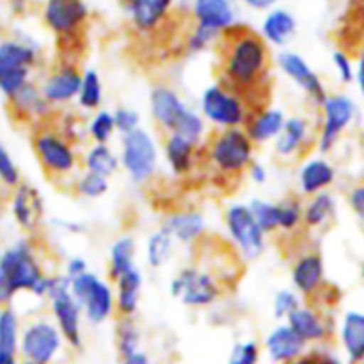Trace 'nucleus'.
I'll list each match as a JSON object with an SVG mask.
<instances>
[{
  "label": "nucleus",
  "mask_w": 364,
  "mask_h": 364,
  "mask_svg": "<svg viewBox=\"0 0 364 364\" xmlns=\"http://www.w3.org/2000/svg\"><path fill=\"white\" fill-rule=\"evenodd\" d=\"M135 258H137V242L130 235L116 238L109 249V265H107L109 279L116 281L123 274L134 270L137 267Z\"/></svg>",
  "instance_id": "72a5a7b5"
},
{
  "label": "nucleus",
  "mask_w": 364,
  "mask_h": 364,
  "mask_svg": "<svg viewBox=\"0 0 364 364\" xmlns=\"http://www.w3.org/2000/svg\"><path fill=\"white\" fill-rule=\"evenodd\" d=\"M171 295L192 309H205L223 297L224 284L217 274L199 265H187L171 279Z\"/></svg>",
  "instance_id": "1a4fd4ad"
},
{
  "label": "nucleus",
  "mask_w": 364,
  "mask_h": 364,
  "mask_svg": "<svg viewBox=\"0 0 364 364\" xmlns=\"http://www.w3.org/2000/svg\"><path fill=\"white\" fill-rule=\"evenodd\" d=\"M160 149H162L164 162L169 167L171 173L178 178H183L188 176L198 166L201 146L194 144L181 135L166 134Z\"/></svg>",
  "instance_id": "412c9836"
},
{
  "label": "nucleus",
  "mask_w": 364,
  "mask_h": 364,
  "mask_svg": "<svg viewBox=\"0 0 364 364\" xmlns=\"http://www.w3.org/2000/svg\"><path fill=\"white\" fill-rule=\"evenodd\" d=\"M348 206L361 223H364V181L354 185L348 192Z\"/></svg>",
  "instance_id": "3c124183"
},
{
  "label": "nucleus",
  "mask_w": 364,
  "mask_h": 364,
  "mask_svg": "<svg viewBox=\"0 0 364 364\" xmlns=\"http://www.w3.org/2000/svg\"><path fill=\"white\" fill-rule=\"evenodd\" d=\"M21 329L23 326H21L16 309L11 306L0 308V355L20 354Z\"/></svg>",
  "instance_id": "e433bc0d"
},
{
  "label": "nucleus",
  "mask_w": 364,
  "mask_h": 364,
  "mask_svg": "<svg viewBox=\"0 0 364 364\" xmlns=\"http://www.w3.org/2000/svg\"><path fill=\"white\" fill-rule=\"evenodd\" d=\"M66 343L50 318H32L21 329L20 355L28 364H52Z\"/></svg>",
  "instance_id": "ddd939ff"
},
{
  "label": "nucleus",
  "mask_w": 364,
  "mask_h": 364,
  "mask_svg": "<svg viewBox=\"0 0 364 364\" xmlns=\"http://www.w3.org/2000/svg\"><path fill=\"white\" fill-rule=\"evenodd\" d=\"M0 364H21L18 355H0Z\"/></svg>",
  "instance_id": "052dcab7"
},
{
  "label": "nucleus",
  "mask_w": 364,
  "mask_h": 364,
  "mask_svg": "<svg viewBox=\"0 0 364 364\" xmlns=\"http://www.w3.org/2000/svg\"><path fill=\"white\" fill-rule=\"evenodd\" d=\"M206 160L217 174L224 178H240L255 162L256 144L245 128H226L210 134L206 141Z\"/></svg>",
  "instance_id": "20e7f679"
},
{
  "label": "nucleus",
  "mask_w": 364,
  "mask_h": 364,
  "mask_svg": "<svg viewBox=\"0 0 364 364\" xmlns=\"http://www.w3.org/2000/svg\"><path fill=\"white\" fill-rule=\"evenodd\" d=\"M9 210L14 224L23 233L36 235L45 219V199L38 187L21 181L13 188L9 198Z\"/></svg>",
  "instance_id": "a211bd4d"
},
{
  "label": "nucleus",
  "mask_w": 364,
  "mask_h": 364,
  "mask_svg": "<svg viewBox=\"0 0 364 364\" xmlns=\"http://www.w3.org/2000/svg\"><path fill=\"white\" fill-rule=\"evenodd\" d=\"M355 82L358 84H364V50L358 59V66H355Z\"/></svg>",
  "instance_id": "bf43d9fd"
},
{
  "label": "nucleus",
  "mask_w": 364,
  "mask_h": 364,
  "mask_svg": "<svg viewBox=\"0 0 364 364\" xmlns=\"http://www.w3.org/2000/svg\"><path fill=\"white\" fill-rule=\"evenodd\" d=\"M252 110L255 109L245 96L228 87L223 82L206 85L199 98V112L203 114L206 123L215 127L217 130L245 128Z\"/></svg>",
  "instance_id": "39448f33"
},
{
  "label": "nucleus",
  "mask_w": 364,
  "mask_h": 364,
  "mask_svg": "<svg viewBox=\"0 0 364 364\" xmlns=\"http://www.w3.org/2000/svg\"><path fill=\"white\" fill-rule=\"evenodd\" d=\"M112 112L119 135H128L137 130V128H141V114L132 109V107H117Z\"/></svg>",
  "instance_id": "de8ad7c7"
},
{
  "label": "nucleus",
  "mask_w": 364,
  "mask_h": 364,
  "mask_svg": "<svg viewBox=\"0 0 364 364\" xmlns=\"http://www.w3.org/2000/svg\"><path fill=\"white\" fill-rule=\"evenodd\" d=\"M244 2L247 4L249 7H252V9L265 11V9H270L277 0H244Z\"/></svg>",
  "instance_id": "4d7b16f0"
},
{
  "label": "nucleus",
  "mask_w": 364,
  "mask_h": 364,
  "mask_svg": "<svg viewBox=\"0 0 364 364\" xmlns=\"http://www.w3.org/2000/svg\"><path fill=\"white\" fill-rule=\"evenodd\" d=\"M276 63L279 70L284 73V77L294 82L316 107L322 105L329 92H327L326 84L320 78V75L309 66V63L301 53L291 52V50H283L277 55Z\"/></svg>",
  "instance_id": "f3484780"
},
{
  "label": "nucleus",
  "mask_w": 364,
  "mask_h": 364,
  "mask_svg": "<svg viewBox=\"0 0 364 364\" xmlns=\"http://www.w3.org/2000/svg\"><path fill=\"white\" fill-rule=\"evenodd\" d=\"M220 36L215 34L213 31H208L205 27H199V25H194L191 32L187 36V41H185V50H187L191 55H196V53H203L205 50H208L213 43L219 39Z\"/></svg>",
  "instance_id": "a18cd8bd"
},
{
  "label": "nucleus",
  "mask_w": 364,
  "mask_h": 364,
  "mask_svg": "<svg viewBox=\"0 0 364 364\" xmlns=\"http://www.w3.org/2000/svg\"><path fill=\"white\" fill-rule=\"evenodd\" d=\"M32 149L41 169L53 180L75 176L80 166L75 141L57 128H39L32 137Z\"/></svg>",
  "instance_id": "423d86ee"
},
{
  "label": "nucleus",
  "mask_w": 364,
  "mask_h": 364,
  "mask_svg": "<svg viewBox=\"0 0 364 364\" xmlns=\"http://www.w3.org/2000/svg\"><path fill=\"white\" fill-rule=\"evenodd\" d=\"M249 210H251L252 217L267 237L279 233V201L276 203L269 201V199L255 198L249 201Z\"/></svg>",
  "instance_id": "ea45409f"
},
{
  "label": "nucleus",
  "mask_w": 364,
  "mask_h": 364,
  "mask_svg": "<svg viewBox=\"0 0 364 364\" xmlns=\"http://www.w3.org/2000/svg\"><path fill=\"white\" fill-rule=\"evenodd\" d=\"M82 164L85 171L102 174L110 180L121 169L119 151H116L110 144H91L85 149Z\"/></svg>",
  "instance_id": "f704fd0d"
},
{
  "label": "nucleus",
  "mask_w": 364,
  "mask_h": 364,
  "mask_svg": "<svg viewBox=\"0 0 364 364\" xmlns=\"http://www.w3.org/2000/svg\"><path fill=\"white\" fill-rule=\"evenodd\" d=\"M89 9L84 0H46L43 21L60 41H75L87 23Z\"/></svg>",
  "instance_id": "2eb2a0df"
},
{
  "label": "nucleus",
  "mask_w": 364,
  "mask_h": 364,
  "mask_svg": "<svg viewBox=\"0 0 364 364\" xmlns=\"http://www.w3.org/2000/svg\"><path fill=\"white\" fill-rule=\"evenodd\" d=\"M333 64L334 70H336L338 78H340L343 84H350V82L355 80V66L347 52L336 50V52L333 53Z\"/></svg>",
  "instance_id": "8fccbe9b"
},
{
  "label": "nucleus",
  "mask_w": 364,
  "mask_h": 364,
  "mask_svg": "<svg viewBox=\"0 0 364 364\" xmlns=\"http://www.w3.org/2000/svg\"><path fill=\"white\" fill-rule=\"evenodd\" d=\"M85 134L91 139L92 144H110L117 134L116 121H114V112L105 109L96 110L87 121L85 127Z\"/></svg>",
  "instance_id": "a19ab883"
},
{
  "label": "nucleus",
  "mask_w": 364,
  "mask_h": 364,
  "mask_svg": "<svg viewBox=\"0 0 364 364\" xmlns=\"http://www.w3.org/2000/svg\"><path fill=\"white\" fill-rule=\"evenodd\" d=\"M73 191L78 198L95 201V199L103 198V196L110 191V180L102 176V174L84 171V173H80L75 178Z\"/></svg>",
  "instance_id": "79ce46f5"
},
{
  "label": "nucleus",
  "mask_w": 364,
  "mask_h": 364,
  "mask_svg": "<svg viewBox=\"0 0 364 364\" xmlns=\"http://www.w3.org/2000/svg\"><path fill=\"white\" fill-rule=\"evenodd\" d=\"M287 364H323V355L318 354V352H306L304 355Z\"/></svg>",
  "instance_id": "6e6d98bb"
},
{
  "label": "nucleus",
  "mask_w": 364,
  "mask_h": 364,
  "mask_svg": "<svg viewBox=\"0 0 364 364\" xmlns=\"http://www.w3.org/2000/svg\"><path fill=\"white\" fill-rule=\"evenodd\" d=\"M174 0H127L130 23L139 34H153L171 18Z\"/></svg>",
  "instance_id": "aec40b11"
},
{
  "label": "nucleus",
  "mask_w": 364,
  "mask_h": 364,
  "mask_svg": "<svg viewBox=\"0 0 364 364\" xmlns=\"http://www.w3.org/2000/svg\"><path fill=\"white\" fill-rule=\"evenodd\" d=\"M85 272H89V265L84 258H80V256H71V258H68L66 265H64V274L68 276V279L71 281Z\"/></svg>",
  "instance_id": "603ef678"
},
{
  "label": "nucleus",
  "mask_w": 364,
  "mask_h": 364,
  "mask_svg": "<svg viewBox=\"0 0 364 364\" xmlns=\"http://www.w3.org/2000/svg\"><path fill=\"white\" fill-rule=\"evenodd\" d=\"M0 274L7 279L14 294H31L43 299L45 272L38 247L32 238H20L0 252Z\"/></svg>",
  "instance_id": "7ed1b4c3"
},
{
  "label": "nucleus",
  "mask_w": 364,
  "mask_h": 364,
  "mask_svg": "<svg viewBox=\"0 0 364 364\" xmlns=\"http://www.w3.org/2000/svg\"><path fill=\"white\" fill-rule=\"evenodd\" d=\"M142 287H144V276L139 267L114 281L117 316H134L139 311Z\"/></svg>",
  "instance_id": "c756f323"
},
{
  "label": "nucleus",
  "mask_w": 364,
  "mask_h": 364,
  "mask_svg": "<svg viewBox=\"0 0 364 364\" xmlns=\"http://www.w3.org/2000/svg\"><path fill=\"white\" fill-rule=\"evenodd\" d=\"M359 89H361V95H363V98H364V84H359Z\"/></svg>",
  "instance_id": "e2e57ef3"
},
{
  "label": "nucleus",
  "mask_w": 364,
  "mask_h": 364,
  "mask_svg": "<svg viewBox=\"0 0 364 364\" xmlns=\"http://www.w3.org/2000/svg\"><path fill=\"white\" fill-rule=\"evenodd\" d=\"M149 114L164 134H176L198 146L208 141V123L199 110L192 109L169 84H155L149 91Z\"/></svg>",
  "instance_id": "f03ea898"
},
{
  "label": "nucleus",
  "mask_w": 364,
  "mask_h": 364,
  "mask_svg": "<svg viewBox=\"0 0 364 364\" xmlns=\"http://www.w3.org/2000/svg\"><path fill=\"white\" fill-rule=\"evenodd\" d=\"M361 274H363V277H364V263H363V270H361Z\"/></svg>",
  "instance_id": "0e129e2a"
},
{
  "label": "nucleus",
  "mask_w": 364,
  "mask_h": 364,
  "mask_svg": "<svg viewBox=\"0 0 364 364\" xmlns=\"http://www.w3.org/2000/svg\"><path fill=\"white\" fill-rule=\"evenodd\" d=\"M192 16H194L196 25L213 31L219 36L237 25L231 0H194Z\"/></svg>",
  "instance_id": "393cba45"
},
{
  "label": "nucleus",
  "mask_w": 364,
  "mask_h": 364,
  "mask_svg": "<svg viewBox=\"0 0 364 364\" xmlns=\"http://www.w3.org/2000/svg\"><path fill=\"white\" fill-rule=\"evenodd\" d=\"M123 364H151V361H149V358L144 354V352H137V354L123 359Z\"/></svg>",
  "instance_id": "13d9d810"
},
{
  "label": "nucleus",
  "mask_w": 364,
  "mask_h": 364,
  "mask_svg": "<svg viewBox=\"0 0 364 364\" xmlns=\"http://www.w3.org/2000/svg\"><path fill=\"white\" fill-rule=\"evenodd\" d=\"M160 149L155 135L146 128H137L128 135H121L119 160L121 169L134 185H146L155 178L160 164Z\"/></svg>",
  "instance_id": "0eeeda50"
},
{
  "label": "nucleus",
  "mask_w": 364,
  "mask_h": 364,
  "mask_svg": "<svg viewBox=\"0 0 364 364\" xmlns=\"http://www.w3.org/2000/svg\"><path fill=\"white\" fill-rule=\"evenodd\" d=\"M162 226L173 235L176 244L192 245L198 244L205 238L206 230H208V223H206L205 213L199 212L196 208H185L178 210V212L169 213L164 219Z\"/></svg>",
  "instance_id": "4be33fe9"
},
{
  "label": "nucleus",
  "mask_w": 364,
  "mask_h": 364,
  "mask_svg": "<svg viewBox=\"0 0 364 364\" xmlns=\"http://www.w3.org/2000/svg\"><path fill=\"white\" fill-rule=\"evenodd\" d=\"M291 288L301 297L315 301L326 288V262L318 251H306L295 258L290 270Z\"/></svg>",
  "instance_id": "6ab92c4d"
},
{
  "label": "nucleus",
  "mask_w": 364,
  "mask_h": 364,
  "mask_svg": "<svg viewBox=\"0 0 364 364\" xmlns=\"http://www.w3.org/2000/svg\"><path fill=\"white\" fill-rule=\"evenodd\" d=\"M70 287L71 281L68 279L66 274H50V288L46 301H48L52 320L59 327L64 341L70 347L80 348L84 311L71 294Z\"/></svg>",
  "instance_id": "9d476101"
},
{
  "label": "nucleus",
  "mask_w": 364,
  "mask_h": 364,
  "mask_svg": "<svg viewBox=\"0 0 364 364\" xmlns=\"http://www.w3.org/2000/svg\"><path fill=\"white\" fill-rule=\"evenodd\" d=\"M295 32H297V21H295L294 14L288 13L287 9L270 11L263 18L262 28H259V34L265 39L267 45L279 46V48L290 43Z\"/></svg>",
  "instance_id": "2f4dec72"
},
{
  "label": "nucleus",
  "mask_w": 364,
  "mask_h": 364,
  "mask_svg": "<svg viewBox=\"0 0 364 364\" xmlns=\"http://www.w3.org/2000/svg\"><path fill=\"white\" fill-rule=\"evenodd\" d=\"M336 199L329 191L311 196L304 203V228L311 231L326 230L336 219Z\"/></svg>",
  "instance_id": "473e14b6"
},
{
  "label": "nucleus",
  "mask_w": 364,
  "mask_h": 364,
  "mask_svg": "<svg viewBox=\"0 0 364 364\" xmlns=\"http://www.w3.org/2000/svg\"><path fill=\"white\" fill-rule=\"evenodd\" d=\"M103 96H105V89H103V82L98 71L92 70V68L84 70L77 105L87 112H96L102 107Z\"/></svg>",
  "instance_id": "4c0bfd02"
},
{
  "label": "nucleus",
  "mask_w": 364,
  "mask_h": 364,
  "mask_svg": "<svg viewBox=\"0 0 364 364\" xmlns=\"http://www.w3.org/2000/svg\"><path fill=\"white\" fill-rule=\"evenodd\" d=\"M265 348L274 363L287 364L304 355L308 343L287 322H281L265 338Z\"/></svg>",
  "instance_id": "c85d7f7f"
},
{
  "label": "nucleus",
  "mask_w": 364,
  "mask_h": 364,
  "mask_svg": "<svg viewBox=\"0 0 364 364\" xmlns=\"http://www.w3.org/2000/svg\"><path fill=\"white\" fill-rule=\"evenodd\" d=\"M9 107L16 119L34 121V123H41L53 112V107L46 102L41 87L34 80L28 82L18 95L9 100Z\"/></svg>",
  "instance_id": "cd10ccee"
},
{
  "label": "nucleus",
  "mask_w": 364,
  "mask_h": 364,
  "mask_svg": "<svg viewBox=\"0 0 364 364\" xmlns=\"http://www.w3.org/2000/svg\"><path fill=\"white\" fill-rule=\"evenodd\" d=\"M302 302V297L294 290V288H283V290L277 291L272 299V313L276 316V320L279 322H287L288 316L294 311H297Z\"/></svg>",
  "instance_id": "c03bdc74"
},
{
  "label": "nucleus",
  "mask_w": 364,
  "mask_h": 364,
  "mask_svg": "<svg viewBox=\"0 0 364 364\" xmlns=\"http://www.w3.org/2000/svg\"><path fill=\"white\" fill-rule=\"evenodd\" d=\"M174 249H176V240H174L173 235L164 226H160L159 230L149 233L144 245V258L149 269L156 270L166 267L169 263V259L173 258Z\"/></svg>",
  "instance_id": "c9c22d12"
},
{
  "label": "nucleus",
  "mask_w": 364,
  "mask_h": 364,
  "mask_svg": "<svg viewBox=\"0 0 364 364\" xmlns=\"http://www.w3.org/2000/svg\"><path fill=\"white\" fill-rule=\"evenodd\" d=\"M363 2H364V0H363Z\"/></svg>",
  "instance_id": "338daca9"
},
{
  "label": "nucleus",
  "mask_w": 364,
  "mask_h": 364,
  "mask_svg": "<svg viewBox=\"0 0 364 364\" xmlns=\"http://www.w3.org/2000/svg\"><path fill=\"white\" fill-rule=\"evenodd\" d=\"M279 231L281 233H295L304 226V203L295 196L279 201Z\"/></svg>",
  "instance_id": "37998d69"
},
{
  "label": "nucleus",
  "mask_w": 364,
  "mask_h": 364,
  "mask_svg": "<svg viewBox=\"0 0 364 364\" xmlns=\"http://www.w3.org/2000/svg\"><path fill=\"white\" fill-rule=\"evenodd\" d=\"M70 290L92 326H102L116 315V290L91 270L71 279Z\"/></svg>",
  "instance_id": "f8f14e48"
},
{
  "label": "nucleus",
  "mask_w": 364,
  "mask_h": 364,
  "mask_svg": "<svg viewBox=\"0 0 364 364\" xmlns=\"http://www.w3.org/2000/svg\"><path fill=\"white\" fill-rule=\"evenodd\" d=\"M247 176L255 185H265L267 181H269L270 174H269V169L265 167V164L255 160V162L251 164V167L247 169Z\"/></svg>",
  "instance_id": "864d4df0"
},
{
  "label": "nucleus",
  "mask_w": 364,
  "mask_h": 364,
  "mask_svg": "<svg viewBox=\"0 0 364 364\" xmlns=\"http://www.w3.org/2000/svg\"><path fill=\"white\" fill-rule=\"evenodd\" d=\"M340 340L348 361L364 363V313L350 309L343 315L340 326Z\"/></svg>",
  "instance_id": "7c9ffc66"
},
{
  "label": "nucleus",
  "mask_w": 364,
  "mask_h": 364,
  "mask_svg": "<svg viewBox=\"0 0 364 364\" xmlns=\"http://www.w3.org/2000/svg\"><path fill=\"white\" fill-rule=\"evenodd\" d=\"M297 180L301 194L311 198V196L326 192L329 191V187H333V183L336 181V169L326 156H309L299 169Z\"/></svg>",
  "instance_id": "bb28decb"
},
{
  "label": "nucleus",
  "mask_w": 364,
  "mask_h": 364,
  "mask_svg": "<svg viewBox=\"0 0 364 364\" xmlns=\"http://www.w3.org/2000/svg\"><path fill=\"white\" fill-rule=\"evenodd\" d=\"M259 363V345L256 341H238L233 347L228 364H258Z\"/></svg>",
  "instance_id": "09e8293b"
},
{
  "label": "nucleus",
  "mask_w": 364,
  "mask_h": 364,
  "mask_svg": "<svg viewBox=\"0 0 364 364\" xmlns=\"http://www.w3.org/2000/svg\"><path fill=\"white\" fill-rule=\"evenodd\" d=\"M323 364H341L338 359L334 358H329V355H323Z\"/></svg>",
  "instance_id": "680f3d73"
},
{
  "label": "nucleus",
  "mask_w": 364,
  "mask_h": 364,
  "mask_svg": "<svg viewBox=\"0 0 364 364\" xmlns=\"http://www.w3.org/2000/svg\"><path fill=\"white\" fill-rule=\"evenodd\" d=\"M287 119V114L281 109H277V107H256L252 110L251 117H249L247 124H245V132H247L249 137L252 139L256 146L269 144V142L277 141Z\"/></svg>",
  "instance_id": "a878e982"
},
{
  "label": "nucleus",
  "mask_w": 364,
  "mask_h": 364,
  "mask_svg": "<svg viewBox=\"0 0 364 364\" xmlns=\"http://www.w3.org/2000/svg\"><path fill=\"white\" fill-rule=\"evenodd\" d=\"M39 64V48L23 39L0 41V95L7 100L32 82V71Z\"/></svg>",
  "instance_id": "6e6552de"
},
{
  "label": "nucleus",
  "mask_w": 364,
  "mask_h": 364,
  "mask_svg": "<svg viewBox=\"0 0 364 364\" xmlns=\"http://www.w3.org/2000/svg\"><path fill=\"white\" fill-rule=\"evenodd\" d=\"M288 326L306 341V343H323L329 340L333 327L327 316L315 304H302L287 320Z\"/></svg>",
  "instance_id": "5701e85b"
},
{
  "label": "nucleus",
  "mask_w": 364,
  "mask_h": 364,
  "mask_svg": "<svg viewBox=\"0 0 364 364\" xmlns=\"http://www.w3.org/2000/svg\"><path fill=\"white\" fill-rule=\"evenodd\" d=\"M21 364H28V363H21Z\"/></svg>",
  "instance_id": "69168bd1"
},
{
  "label": "nucleus",
  "mask_w": 364,
  "mask_h": 364,
  "mask_svg": "<svg viewBox=\"0 0 364 364\" xmlns=\"http://www.w3.org/2000/svg\"><path fill=\"white\" fill-rule=\"evenodd\" d=\"M226 235L235 251L245 262H256L267 249V235L252 217L249 205L233 203L223 215Z\"/></svg>",
  "instance_id": "9b49d317"
},
{
  "label": "nucleus",
  "mask_w": 364,
  "mask_h": 364,
  "mask_svg": "<svg viewBox=\"0 0 364 364\" xmlns=\"http://www.w3.org/2000/svg\"><path fill=\"white\" fill-rule=\"evenodd\" d=\"M116 347L121 361L141 352V331L134 316H119L116 323Z\"/></svg>",
  "instance_id": "58836bf2"
},
{
  "label": "nucleus",
  "mask_w": 364,
  "mask_h": 364,
  "mask_svg": "<svg viewBox=\"0 0 364 364\" xmlns=\"http://www.w3.org/2000/svg\"><path fill=\"white\" fill-rule=\"evenodd\" d=\"M14 297H16V294H14L13 288L9 287L6 277L0 274V308H4V306H11V302H13Z\"/></svg>",
  "instance_id": "5fc2aeb1"
},
{
  "label": "nucleus",
  "mask_w": 364,
  "mask_h": 364,
  "mask_svg": "<svg viewBox=\"0 0 364 364\" xmlns=\"http://www.w3.org/2000/svg\"><path fill=\"white\" fill-rule=\"evenodd\" d=\"M0 183H2L4 187L11 188V191L21 183L20 169H18L13 155L7 151V148L2 142H0Z\"/></svg>",
  "instance_id": "49530a36"
},
{
  "label": "nucleus",
  "mask_w": 364,
  "mask_h": 364,
  "mask_svg": "<svg viewBox=\"0 0 364 364\" xmlns=\"http://www.w3.org/2000/svg\"><path fill=\"white\" fill-rule=\"evenodd\" d=\"M82 75H84V71L77 66V63L64 60V63L53 66L38 84L46 102L53 109H57V107H64L70 105L71 102H77L82 85Z\"/></svg>",
  "instance_id": "dca6fc26"
},
{
  "label": "nucleus",
  "mask_w": 364,
  "mask_h": 364,
  "mask_svg": "<svg viewBox=\"0 0 364 364\" xmlns=\"http://www.w3.org/2000/svg\"><path fill=\"white\" fill-rule=\"evenodd\" d=\"M355 117V103L350 96L333 92L320 105V127L316 132V149L322 155L333 151Z\"/></svg>",
  "instance_id": "4468645a"
},
{
  "label": "nucleus",
  "mask_w": 364,
  "mask_h": 364,
  "mask_svg": "<svg viewBox=\"0 0 364 364\" xmlns=\"http://www.w3.org/2000/svg\"><path fill=\"white\" fill-rule=\"evenodd\" d=\"M313 137V128L304 116H290L284 123L283 132L274 142V153L281 160L297 159L308 149Z\"/></svg>",
  "instance_id": "b1692460"
},
{
  "label": "nucleus",
  "mask_w": 364,
  "mask_h": 364,
  "mask_svg": "<svg viewBox=\"0 0 364 364\" xmlns=\"http://www.w3.org/2000/svg\"><path fill=\"white\" fill-rule=\"evenodd\" d=\"M219 41L223 84L245 96L249 103H255L269 82L272 66L269 45L259 32L238 23L224 32Z\"/></svg>",
  "instance_id": "f257e3e1"
}]
</instances>
